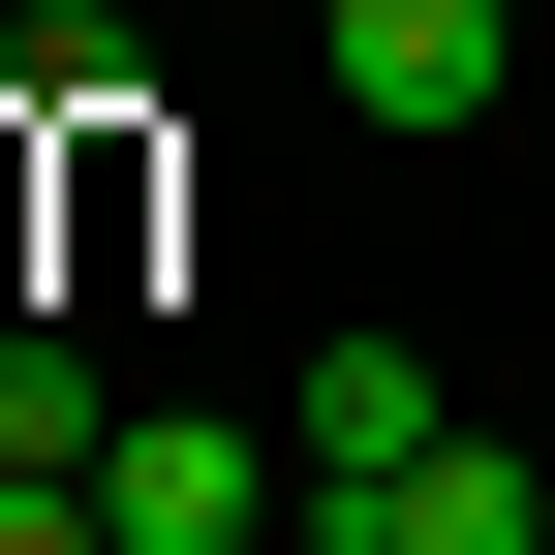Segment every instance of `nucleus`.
I'll list each match as a JSON object with an SVG mask.
<instances>
[{
  "label": "nucleus",
  "mask_w": 555,
  "mask_h": 555,
  "mask_svg": "<svg viewBox=\"0 0 555 555\" xmlns=\"http://www.w3.org/2000/svg\"><path fill=\"white\" fill-rule=\"evenodd\" d=\"M0 555H124V525H93V463H0Z\"/></svg>",
  "instance_id": "6"
},
{
  "label": "nucleus",
  "mask_w": 555,
  "mask_h": 555,
  "mask_svg": "<svg viewBox=\"0 0 555 555\" xmlns=\"http://www.w3.org/2000/svg\"><path fill=\"white\" fill-rule=\"evenodd\" d=\"M93 525H124V555H278V525H309V463L217 433V401H124V433H93Z\"/></svg>",
  "instance_id": "1"
},
{
  "label": "nucleus",
  "mask_w": 555,
  "mask_h": 555,
  "mask_svg": "<svg viewBox=\"0 0 555 555\" xmlns=\"http://www.w3.org/2000/svg\"><path fill=\"white\" fill-rule=\"evenodd\" d=\"M309 62H339L371 124H494V93H525V0H309Z\"/></svg>",
  "instance_id": "3"
},
{
  "label": "nucleus",
  "mask_w": 555,
  "mask_h": 555,
  "mask_svg": "<svg viewBox=\"0 0 555 555\" xmlns=\"http://www.w3.org/2000/svg\"><path fill=\"white\" fill-rule=\"evenodd\" d=\"M93 433H124V401L62 371V339H0V463H93Z\"/></svg>",
  "instance_id": "5"
},
{
  "label": "nucleus",
  "mask_w": 555,
  "mask_h": 555,
  "mask_svg": "<svg viewBox=\"0 0 555 555\" xmlns=\"http://www.w3.org/2000/svg\"><path fill=\"white\" fill-rule=\"evenodd\" d=\"M401 433H433V339H309V371H278V463H309V525L371 494Z\"/></svg>",
  "instance_id": "4"
},
{
  "label": "nucleus",
  "mask_w": 555,
  "mask_h": 555,
  "mask_svg": "<svg viewBox=\"0 0 555 555\" xmlns=\"http://www.w3.org/2000/svg\"><path fill=\"white\" fill-rule=\"evenodd\" d=\"M309 555H555V463H525V433H401Z\"/></svg>",
  "instance_id": "2"
},
{
  "label": "nucleus",
  "mask_w": 555,
  "mask_h": 555,
  "mask_svg": "<svg viewBox=\"0 0 555 555\" xmlns=\"http://www.w3.org/2000/svg\"><path fill=\"white\" fill-rule=\"evenodd\" d=\"M0 31H31V62H93V0H0Z\"/></svg>",
  "instance_id": "7"
}]
</instances>
